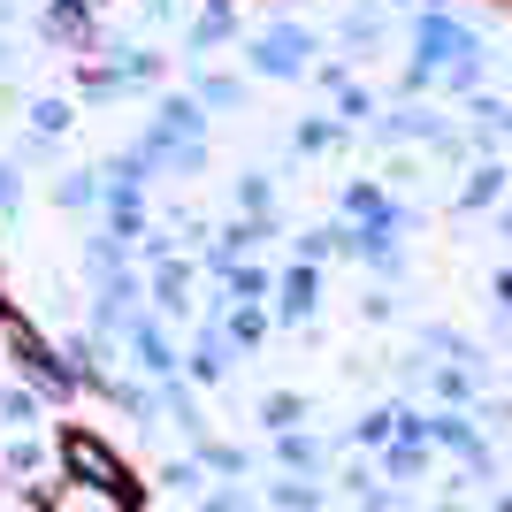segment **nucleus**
I'll use <instances>...</instances> for the list:
<instances>
[{
	"mask_svg": "<svg viewBox=\"0 0 512 512\" xmlns=\"http://www.w3.org/2000/svg\"><path fill=\"white\" fill-rule=\"evenodd\" d=\"M62 459H69V474H77V482H85V490H100V497H115V505H138V474L123 467V459H115V451L100 444V436H85V428H69L62 436Z\"/></svg>",
	"mask_w": 512,
	"mask_h": 512,
	"instance_id": "f257e3e1",
	"label": "nucleus"
}]
</instances>
